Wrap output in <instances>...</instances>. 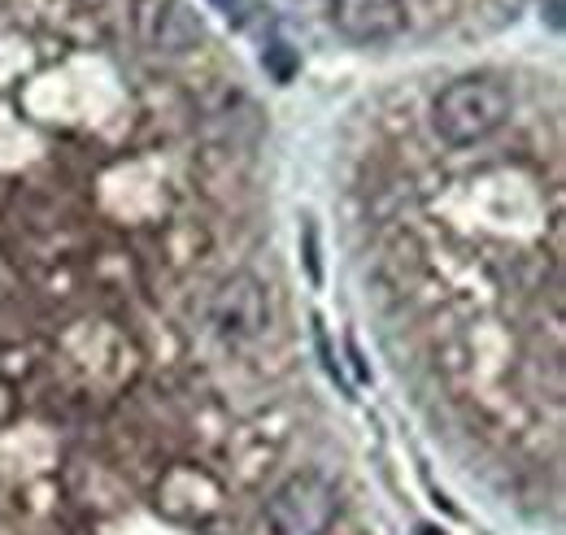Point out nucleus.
Listing matches in <instances>:
<instances>
[{
    "instance_id": "obj_1",
    "label": "nucleus",
    "mask_w": 566,
    "mask_h": 535,
    "mask_svg": "<svg viewBox=\"0 0 566 535\" xmlns=\"http://www.w3.org/2000/svg\"><path fill=\"white\" fill-rule=\"evenodd\" d=\"M510 109H514V96L496 74H462L444 83L440 96L431 101V127L444 144L467 148L501 132Z\"/></svg>"
},
{
    "instance_id": "obj_2",
    "label": "nucleus",
    "mask_w": 566,
    "mask_h": 535,
    "mask_svg": "<svg viewBox=\"0 0 566 535\" xmlns=\"http://www.w3.org/2000/svg\"><path fill=\"white\" fill-rule=\"evenodd\" d=\"M336 514H340L336 483L314 474V470L283 479L266 496V510H262L266 535H332Z\"/></svg>"
},
{
    "instance_id": "obj_3",
    "label": "nucleus",
    "mask_w": 566,
    "mask_h": 535,
    "mask_svg": "<svg viewBox=\"0 0 566 535\" xmlns=\"http://www.w3.org/2000/svg\"><path fill=\"white\" fill-rule=\"evenodd\" d=\"M132 22L144 49L153 53H192L206 44V18L188 0H132Z\"/></svg>"
},
{
    "instance_id": "obj_4",
    "label": "nucleus",
    "mask_w": 566,
    "mask_h": 535,
    "mask_svg": "<svg viewBox=\"0 0 566 535\" xmlns=\"http://www.w3.org/2000/svg\"><path fill=\"white\" fill-rule=\"evenodd\" d=\"M210 323L213 332L231 344L258 339L271 323V301L266 287L253 274H231L218 283V292L210 296Z\"/></svg>"
},
{
    "instance_id": "obj_5",
    "label": "nucleus",
    "mask_w": 566,
    "mask_h": 535,
    "mask_svg": "<svg viewBox=\"0 0 566 535\" xmlns=\"http://www.w3.org/2000/svg\"><path fill=\"white\" fill-rule=\"evenodd\" d=\"M332 27L349 44H388L406 31V0H332Z\"/></svg>"
}]
</instances>
